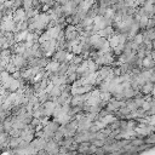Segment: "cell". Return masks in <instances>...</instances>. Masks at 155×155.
Here are the masks:
<instances>
[{"label": "cell", "instance_id": "6da1fadb", "mask_svg": "<svg viewBox=\"0 0 155 155\" xmlns=\"http://www.w3.org/2000/svg\"><path fill=\"white\" fill-rule=\"evenodd\" d=\"M151 90H153L151 85H145V86L143 87V92H149V91H151Z\"/></svg>", "mask_w": 155, "mask_h": 155}]
</instances>
